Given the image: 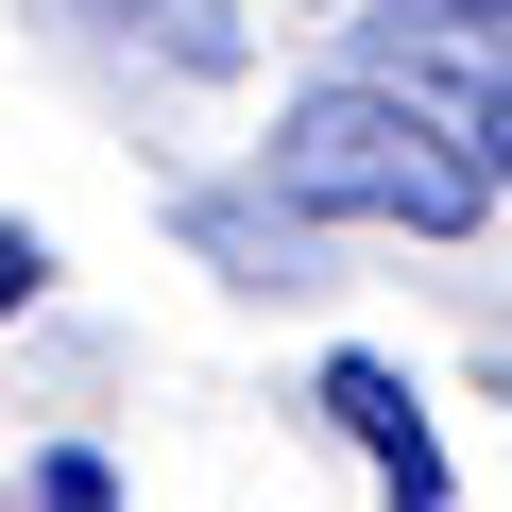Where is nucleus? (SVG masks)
Here are the masks:
<instances>
[{"instance_id":"nucleus-1","label":"nucleus","mask_w":512,"mask_h":512,"mask_svg":"<svg viewBox=\"0 0 512 512\" xmlns=\"http://www.w3.org/2000/svg\"><path fill=\"white\" fill-rule=\"evenodd\" d=\"M274 205L291 222H393V239H461L495 205L478 137L427 103V86H308L274 120Z\"/></svg>"},{"instance_id":"nucleus-2","label":"nucleus","mask_w":512,"mask_h":512,"mask_svg":"<svg viewBox=\"0 0 512 512\" xmlns=\"http://www.w3.org/2000/svg\"><path fill=\"white\" fill-rule=\"evenodd\" d=\"M325 410H342V444L376 461V495H393V512H444V444H427V410H410V376H393V359H325Z\"/></svg>"},{"instance_id":"nucleus-4","label":"nucleus","mask_w":512,"mask_h":512,"mask_svg":"<svg viewBox=\"0 0 512 512\" xmlns=\"http://www.w3.org/2000/svg\"><path fill=\"white\" fill-rule=\"evenodd\" d=\"M35 512H120V495H103V461H86V444H69V461H52V478H35Z\"/></svg>"},{"instance_id":"nucleus-5","label":"nucleus","mask_w":512,"mask_h":512,"mask_svg":"<svg viewBox=\"0 0 512 512\" xmlns=\"http://www.w3.org/2000/svg\"><path fill=\"white\" fill-rule=\"evenodd\" d=\"M461 137H478V171L512 188V86H478V120H461Z\"/></svg>"},{"instance_id":"nucleus-3","label":"nucleus","mask_w":512,"mask_h":512,"mask_svg":"<svg viewBox=\"0 0 512 512\" xmlns=\"http://www.w3.org/2000/svg\"><path fill=\"white\" fill-rule=\"evenodd\" d=\"M103 52H154L171 86H222L239 69V0H69Z\"/></svg>"},{"instance_id":"nucleus-6","label":"nucleus","mask_w":512,"mask_h":512,"mask_svg":"<svg viewBox=\"0 0 512 512\" xmlns=\"http://www.w3.org/2000/svg\"><path fill=\"white\" fill-rule=\"evenodd\" d=\"M35 274H52V256H35L18 222H0V308H35Z\"/></svg>"}]
</instances>
